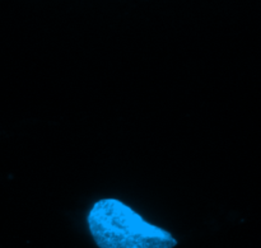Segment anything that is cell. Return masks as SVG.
Listing matches in <instances>:
<instances>
[{
	"label": "cell",
	"instance_id": "1",
	"mask_svg": "<svg viewBox=\"0 0 261 248\" xmlns=\"http://www.w3.org/2000/svg\"><path fill=\"white\" fill-rule=\"evenodd\" d=\"M87 222L99 248H173L177 244L170 232L149 224L115 199L94 204Z\"/></svg>",
	"mask_w": 261,
	"mask_h": 248
}]
</instances>
